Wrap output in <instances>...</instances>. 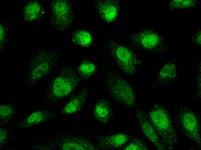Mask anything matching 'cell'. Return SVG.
<instances>
[{
	"mask_svg": "<svg viewBox=\"0 0 201 150\" xmlns=\"http://www.w3.org/2000/svg\"><path fill=\"white\" fill-rule=\"evenodd\" d=\"M103 71L104 80L113 100L126 107H133L136 103V97L129 83L116 70L109 69Z\"/></svg>",
	"mask_w": 201,
	"mask_h": 150,
	"instance_id": "6da1fadb",
	"label": "cell"
},
{
	"mask_svg": "<svg viewBox=\"0 0 201 150\" xmlns=\"http://www.w3.org/2000/svg\"><path fill=\"white\" fill-rule=\"evenodd\" d=\"M146 117L167 149H172L178 144V137L172 121L164 107L155 105L148 111Z\"/></svg>",
	"mask_w": 201,
	"mask_h": 150,
	"instance_id": "7a4b0ae2",
	"label": "cell"
},
{
	"mask_svg": "<svg viewBox=\"0 0 201 150\" xmlns=\"http://www.w3.org/2000/svg\"><path fill=\"white\" fill-rule=\"evenodd\" d=\"M173 121L182 134L201 147L199 119L195 112L186 107H180L173 112Z\"/></svg>",
	"mask_w": 201,
	"mask_h": 150,
	"instance_id": "3957f363",
	"label": "cell"
},
{
	"mask_svg": "<svg viewBox=\"0 0 201 150\" xmlns=\"http://www.w3.org/2000/svg\"><path fill=\"white\" fill-rule=\"evenodd\" d=\"M80 77L72 69L66 68L55 78L52 82L51 93L54 98L59 99L71 93L80 84Z\"/></svg>",
	"mask_w": 201,
	"mask_h": 150,
	"instance_id": "277c9868",
	"label": "cell"
},
{
	"mask_svg": "<svg viewBox=\"0 0 201 150\" xmlns=\"http://www.w3.org/2000/svg\"><path fill=\"white\" fill-rule=\"evenodd\" d=\"M110 47L113 57L121 71L128 76L133 75L136 70L137 61L132 51L117 44H112Z\"/></svg>",
	"mask_w": 201,
	"mask_h": 150,
	"instance_id": "5b68a950",
	"label": "cell"
},
{
	"mask_svg": "<svg viewBox=\"0 0 201 150\" xmlns=\"http://www.w3.org/2000/svg\"><path fill=\"white\" fill-rule=\"evenodd\" d=\"M137 119L144 136L158 150L167 149L161 141L153 127L148 119L144 112L139 109L135 112Z\"/></svg>",
	"mask_w": 201,
	"mask_h": 150,
	"instance_id": "8992f818",
	"label": "cell"
},
{
	"mask_svg": "<svg viewBox=\"0 0 201 150\" xmlns=\"http://www.w3.org/2000/svg\"><path fill=\"white\" fill-rule=\"evenodd\" d=\"M52 8L53 18L55 25L64 28L71 24L72 13L71 7L68 2L62 1H56Z\"/></svg>",
	"mask_w": 201,
	"mask_h": 150,
	"instance_id": "52a82bcc",
	"label": "cell"
},
{
	"mask_svg": "<svg viewBox=\"0 0 201 150\" xmlns=\"http://www.w3.org/2000/svg\"><path fill=\"white\" fill-rule=\"evenodd\" d=\"M131 38L133 42L148 50L156 47L162 41V38L158 34L149 30L143 31L136 34L132 36Z\"/></svg>",
	"mask_w": 201,
	"mask_h": 150,
	"instance_id": "ba28073f",
	"label": "cell"
},
{
	"mask_svg": "<svg viewBox=\"0 0 201 150\" xmlns=\"http://www.w3.org/2000/svg\"><path fill=\"white\" fill-rule=\"evenodd\" d=\"M62 150H95L98 148L86 138L79 137L64 138L60 144Z\"/></svg>",
	"mask_w": 201,
	"mask_h": 150,
	"instance_id": "9c48e42d",
	"label": "cell"
},
{
	"mask_svg": "<svg viewBox=\"0 0 201 150\" xmlns=\"http://www.w3.org/2000/svg\"><path fill=\"white\" fill-rule=\"evenodd\" d=\"M130 138L131 137L127 134L117 133L100 136L98 139V144L102 149L116 148L124 145Z\"/></svg>",
	"mask_w": 201,
	"mask_h": 150,
	"instance_id": "30bf717a",
	"label": "cell"
},
{
	"mask_svg": "<svg viewBox=\"0 0 201 150\" xmlns=\"http://www.w3.org/2000/svg\"><path fill=\"white\" fill-rule=\"evenodd\" d=\"M88 95V88L85 87L71 97L63 109L62 113L69 115L79 112L87 101Z\"/></svg>",
	"mask_w": 201,
	"mask_h": 150,
	"instance_id": "8fae6325",
	"label": "cell"
},
{
	"mask_svg": "<svg viewBox=\"0 0 201 150\" xmlns=\"http://www.w3.org/2000/svg\"><path fill=\"white\" fill-rule=\"evenodd\" d=\"M93 112L94 117L98 121L103 123H107L112 115L109 102L104 99L99 100L95 105Z\"/></svg>",
	"mask_w": 201,
	"mask_h": 150,
	"instance_id": "7c38bea8",
	"label": "cell"
},
{
	"mask_svg": "<svg viewBox=\"0 0 201 150\" xmlns=\"http://www.w3.org/2000/svg\"><path fill=\"white\" fill-rule=\"evenodd\" d=\"M51 115L46 111H37L28 115L18 124V127L22 128H28L36 125L47 121Z\"/></svg>",
	"mask_w": 201,
	"mask_h": 150,
	"instance_id": "4fadbf2b",
	"label": "cell"
},
{
	"mask_svg": "<svg viewBox=\"0 0 201 150\" xmlns=\"http://www.w3.org/2000/svg\"><path fill=\"white\" fill-rule=\"evenodd\" d=\"M97 6L100 15L106 21L110 22L116 19L118 8V5L115 3L109 1H101Z\"/></svg>",
	"mask_w": 201,
	"mask_h": 150,
	"instance_id": "5bb4252c",
	"label": "cell"
},
{
	"mask_svg": "<svg viewBox=\"0 0 201 150\" xmlns=\"http://www.w3.org/2000/svg\"><path fill=\"white\" fill-rule=\"evenodd\" d=\"M72 41L76 44L85 47L90 46L92 42L91 34L85 30H80L76 32L72 37Z\"/></svg>",
	"mask_w": 201,
	"mask_h": 150,
	"instance_id": "9a60e30c",
	"label": "cell"
},
{
	"mask_svg": "<svg viewBox=\"0 0 201 150\" xmlns=\"http://www.w3.org/2000/svg\"><path fill=\"white\" fill-rule=\"evenodd\" d=\"M97 67L91 61H85L82 62L78 67V72L81 76L84 78L91 77L96 72Z\"/></svg>",
	"mask_w": 201,
	"mask_h": 150,
	"instance_id": "2e32d148",
	"label": "cell"
},
{
	"mask_svg": "<svg viewBox=\"0 0 201 150\" xmlns=\"http://www.w3.org/2000/svg\"><path fill=\"white\" fill-rule=\"evenodd\" d=\"M176 74L175 65L172 63L165 65L159 72V77L163 81L170 80L174 78Z\"/></svg>",
	"mask_w": 201,
	"mask_h": 150,
	"instance_id": "e0dca14e",
	"label": "cell"
},
{
	"mask_svg": "<svg viewBox=\"0 0 201 150\" xmlns=\"http://www.w3.org/2000/svg\"><path fill=\"white\" fill-rule=\"evenodd\" d=\"M199 4L195 0H172L169 3L170 7L172 9H183L195 6Z\"/></svg>",
	"mask_w": 201,
	"mask_h": 150,
	"instance_id": "ac0fdd59",
	"label": "cell"
},
{
	"mask_svg": "<svg viewBox=\"0 0 201 150\" xmlns=\"http://www.w3.org/2000/svg\"><path fill=\"white\" fill-rule=\"evenodd\" d=\"M13 106L8 104H3L0 106V120L5 121L9 119L14 114Z\"/></svg>",
	"mask_w": 201,
	"mask_h": 150,
	"instance_id": "d6986e66",
	"label": "cell"
},
{
	"mask_svg": "<svg viewBox=\"0 0 201 150\" xmlns=\"http://www.w3.org/2000/svg\"><path fill=\"white\" fill-rule=\"evenodd\" d=\"M39 5L36 3L29 4L26 8L25 13L28 20H33L37 17L40 11Z\"/></svg>",
	"mask_w": 201,
	"mask_h": 150,
	"instance_id": "ffe728a7",
	"label": "cell"
},
{
	"mask_svg": "<svg viewBox=\"0 0 201 150\" xmlns=\"http://www.w3.org/2000/svg\"><path fill=\"white\" fill-rule=\"evenodd\" d=\"M125 150H146L148 147L143 141L138 139H135L130 142L124 148Z\"/></svg>",
	"mask_w": 201,
	"mask_h": 150,
	"instance_id": "44dd1931",
	"label": "cell"
},
{
	"mask_svg": "<svg viewBox=\"0 0 201 150\" xmlns=\"http://www.w3.org/2000/svg\"><path fill=\"white\" fill-rule=\"evenodd\" d=\"M8 134L6 131L2 127L0 129V146L4 145L6 141Z\"/></svg>",
	"mask_w": 201,
	"mask_h": 150,
	"instance_id": "7402d4cb",
	"label": "cell"
},
{
	"mask_svg": "<svg viewBox=\"0 0 201 150\" xmlns=\"http://www.w3.org/2000/svg\"><path fill=\"white\" fill-rule=\"evenodd\" d=\"M192 38H193L194 40L195 41V42L196 43L199 45H200L201 44L200 30L197 33H196Z\"/></svg>",
	"mask_w": 201,
	"mask_h": 150,
	"instance_id": "603a6c76",
	"label": "cell"
}]
</instances>
